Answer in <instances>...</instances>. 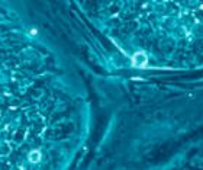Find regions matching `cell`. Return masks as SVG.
I'll return each instance as SVG.
<instances>
[{
    "mask_svg": "<svg viewBox=\"0 0 203 170\" xmlns=\"http://www.w3.org/2000/svg\"><path fill=\"white\" fill-rule=\"evenodd\" d=\"M39 160H41V153H39L38 150L32 151V153L29 154V161H32V163H38Z\"/></svg>",
    "mask_w": 203,
    "mask_h": 170,
    "instance_id": "7a4b0ae2",
    "label": "cell"
},
{
    "mask_svg": "<svg viewBox=\"0 0 203 170\" xmlns=\"http://www.w3.org/2000/svg\"><path fill=\"white\" fill-rule=\"evenodd\" d=\"M146 61H148V58H146V55L144 52H137V54H133V57H132V66L133 67L142 68V67L146 66Z\"/></svg>",
    "mask_w": 203,
    "mask_h": 170,
    "instance_id": "6da1fadb",
    "label": "cell"
}]
</instances>
